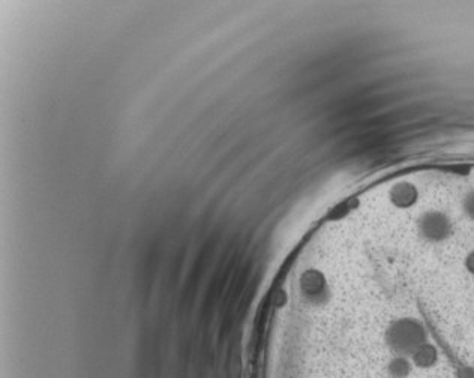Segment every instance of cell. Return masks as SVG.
<instances>
[{
  "instance_id": "cell-1",
  "label": "cell",
  "mask_w": 474,
  "mask_h": 378,
  "mask_svg": "<svg viewBox=\"0 0 474 378\" xmlns=\"http://www.w3.org/2000/svg\"><path fill=\"white\" fill-rule=\"evenodd\" d=\"M384 341L394 355L410 357L417 347L428 341V332L417 318L401 317L390 321L384 332Z\"/></svg>"
},
{
  "instance_id": "cell-3",
  "label": "cell",
  "mask_w": 474,
  "mask_h": 378,
  "mask_svg": "<svg viewBox=\"0 0 474 378\" xmlns=\"http://www.w3.org/2000/svg\"><path fill=\"white\" fill-rule=\"evenodd\" d=\"M413 369L414 367L411 363V359L407 356L395 355L386 365V374L389 378H409Z\"/></svg>"
},
{
  "instance_id": "cell-2",
  "label": "cell",
  "mask_w": 474,
  "mask_h": 378,
  "mask_svg": "<svg viewBox=\"0 0 474 378\" xmlns=\"http://www.w3.org/2000/svg\"><path fill=\"white\" fill-rule=\"evenodd\" d=\"M413 367L417 369H432L434 368L438 360H440V352L436 344H432L429 340L426 342H423L422 345L417 347L414 352L410 356Z\"/></svg>"
}]
</instances>
